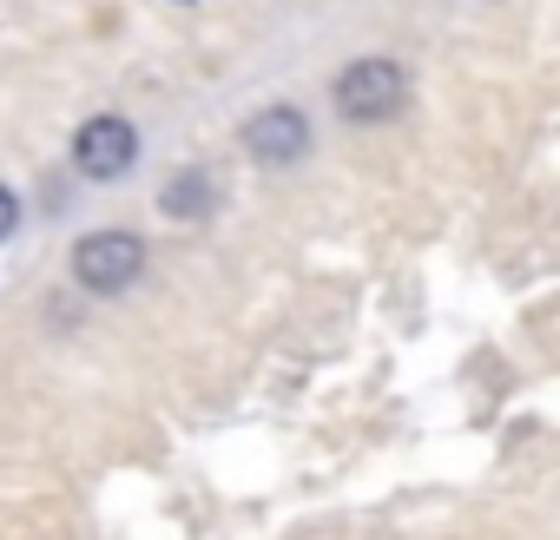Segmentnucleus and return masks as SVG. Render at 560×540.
<instances>
[{
  "label": "nucleus",
  "mask_w": 560,
  "mask_h": 540,
  "mask_svg": "<svg viewBox=\"0 0 560 540\" xmlns=\"http://www.w3.org/2000/svg\"><path fill=\"white\" fill-rule=\"evenodd\" d=\"M132 159H139V132L126 119H113V113L86 119L80 139H73V165L86 178H119V172H132Z\"/></svg>",
  "instance_id": "3"
},
{
  "label": "nucleus",
  "mask_w": 560,
  "mask_h": 540,
  "mask_svg": "<svg viewBox=\"0 0 560 540\" xmlns=\"http://www.w3.org/2000/svg\"><path fill=\"white\" fill-rule=\"evenodd\" d=\"M244 152L264 159V165H298V159L311 152L304 113H298V106H270V113H257V119L244 126Z\"/></svg>",
  "instance_id": "4"
},
{
  "label": "nucleus",
  "mask_w": 560,
  "mask_h": 540,
  "mask_svg": "<svg viewBox=\"0 0 560 540\" xmlns=\"http://www.w3.org/2000/svg\"><path fill=\"white\" fill-rule=\"evenodd\" d=\"M402 99H409V80H402L396 60H357V67L337 80V106H343V119H357V126L396 119Z\"/></svg>",
  "instance_id": "1"
},
{
  "label": "nucleus",
  "mask_w": 560,
  "mask_h": 540,
  "mask_svg": "<svg viewBox=\"0 0 560 540\" xmlns=\"http://www.w3.org/2000/svg\"><path fill=\"white\" fill-rule=\"evenodd\" d=\"M139 270H145V244L132 231H100V237H80V250H73V278L100 297H119Z\"/></svg>",
  "instance_id": "2"
},
{
  "label": "nucleus",
  "mask_w": 560,
  "mask_h": 540,
  "mask_svg": "<svg viewBox=\"0 0 560 540\" xmlns=\"http://www.w3.org/2000/svg\"><path fill=\"white\" fill-rule=\"evenodd\" d=\"M14 224H21V198H14V191H8V185H0V237H8V231H14Z\"/></svg>",
  "instance_id": "6"
},
{
  "label": "nucleus",
  "mask_w": 560,
  "mask_h": 540,
  "mask_svg": "<svg viewBox=\"0 0 560 540\" xmlns=\"http://www.w3.org/2000/svg\"><path fill=\"white\" fill-rule=\"evenodd\" d=\"M211 198H218V191H211V178H205V172H185V178H172V185L159 191V204H165L172 218H205V211H211Z\"/></svg>",
  "instance_id": "5"
}]
</instances>
